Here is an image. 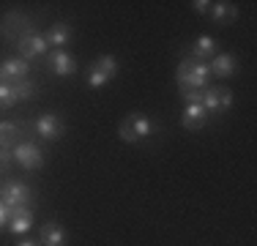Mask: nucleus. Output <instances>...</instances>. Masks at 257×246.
Returning a JSON list of instances; mask_svg holds the SVG:
<instances>
[{
	"label": "nucleus",
	"instance_id": "1",
	"mask_svg": "<svg viewBox=\"0 0 257 246\" xmlns=\"http://www.w3.org/2000/svg\"><path fill=\"white\" fill-rule=\"evenodd\" d=\"M175 79H178L181 93H203L208 88V79H211V71H208V63L194 58H183L178 71H175Z\"/></svg>",
	"mask_w": 257,
	"mask_h": 246
},
{
	"label": "nucleus",
	"instance_id": "2",
	"mask_svg": "<svg viewBox=\"0 0 257 246\" xmlns=\"http://www.w3.org/2000/svg\"><path fill=\"white\" fill-rule=\"evenodd\" d=\"M115 77H118V60H115V55H101V58H96L93 63H90L85 85H88L90 90H99L107 82H112Z\"/></svg>",
	"mask_w": 257,
	"mask_h": 246
},
{
	"label": "nucleus",
	"instance_id": "3",
	"mask_svg": "<svg viewBox=\"0 0 257 246\" xmlns=\"http://www.w3.org/2000/svg\"><path fill=\"white\" fill-rule=\"evenodd\" d=\"M200 104L205 107L208 115H222L232 107V90L224 88V85H213V88L208 85L200 96Z\"/></svg>",
	"mask_w": 257,
	"mask_h": 246
},
{
	"label": "nucleus",
	"instance_id": "4",
	"mask_svg": "<svg viewBox=\"0 0 257 246\" xmlns=\"http://www.w3.org/2000/svg\"><path fill=\"white\" fill-rule=\"evenodd\" d=\"M17 49H20V58L22 60H33L39 58V55H47L50 52V44H47V39L41 33H36V30H28V33H22L20 39H17Z\"/></svg>",
	"mask_w": 257,
	"mask_h": 246
},
{
	"label": "nucleus",
	"instance_id": "5",
	"mask_svg": "<svg viewBox=\"0 0 257 246\" xmlns=\"http://www.w3.org/2000/svg\"><path fill=\"white\" fill-rule=\"evenodd\" d=\"M14 162L22 164V170H41L44 167V153H41V148L36 143H30V140H25V143H17L14 145Z\"/></svg>",
	"mask_w": 257,
	"mask_h": 246
},
{
	"label": "nucleus",
	"instance_id": "6",
	"mask_svg": "<svg viewBox=\"0 0 257 246\" xmlns=\"http://www.w3.org/2000/svg\"><path fill=\"white\" fill-rule=\"evenodd\" d=\"M30 197H33V192H30V186L22 181H9V183L0 186V202H3L6 208L30 205Z\"/></svg>",
	"mask_w": 257,
	"mask_h": 246
},
{
	"label": "nucleus",
	"instance_id": "7",
	"mask_svg": "<svg viewBox=\"0 0 257 246\" xmlns=\"http://www.w3.org/2000/svg\"><path fill=\"white\" fill-rule=\"evenodd\" d=\"M47 66H50V71L55 77H71L77 71V60L69 49H52L47 55Z\"/></svg>",
	"mask_w": 257,
	"mask_h": 246
},
{
	"label": "nucleus",
	"instance_id": "8",
	"mask_svg": "<svg viewBox=\"0 0 257 246\" xmlns=\"http://www.w3.org/2000/svg\"><path fill=\"white\" fill-rule=\"evenodd\" d=\"M33 227V208L30 205H17V208H9V230L14 235H22Z\"/></svg>",
	"mask_w": 257,
	"mask_h": 246
},
{
	"label": "nucleus",
	"instance_id": "9",
	"mask_svg": "<svg viewBox=\"0 0 257 246\" xmlns=\"http://www.w3.org/2000/svg\"><path fill=\"white\" fill-rule=\"evenodd\" d=\"M208 123V112L205 107L200 101H189L186 109H183V118H181V126L186 129V132H200Z\"/></svg>",
	"mask_w": 257,
	"mask_h": 246
},
{
	"label": "nucleus",
	"instance_id": "10",
	"mask_svg": "<svg viewBox=\"0 0 257 246\" xmlns=\"http://www.w3.org/2000/svg\"><path fill=\"white\" fill-rule=\"evenodd\" d=\"M36 132H39V137H44V140H60V134L66 132V123L55 112H44L39 120H36Z\"/></svg>",
	"mask_w": 257,
	"mask_h": 246
},
{
	"label": "nucleus",
	"instance_id": "11",
	"mask_svg": "<svg viewBox=\"0 0 257 246\" xmlns=\"http://www.w3.org/2000/svg\"><path fill=\"white\" fill-rule=\"evenodd\" d=\"M235 69H238V58H235L232 52H216V55L211 58V63H208V71L216 74L219 79L232 77V74H235Z\"/></svg>",
	"mask_w": 257,
	"mask_h": 246
},
{
	"label": "nucleus",
	"instance_id": "12",
	"mask_svg": "<svg viewBox=\"0 0 257 246\" xmlns=\"http://www.w3.org/2000/svg\"><path fill=\"white\" fill-rule=\"evenodd\" d=\"M30 71V63L22 58H6L0 63V82H17V79H25Z\"/></svg>",
	"mask_w": 257,
	"mask_h": 246
},
{
	"label": "nucleus",
	"instance_id": "13",
	"mask_svg": "<svg viewBox=\"0 0 257 246\" xmlns=\"http://www.w3.org/2000/svg\"><path fill=\"white\" fill-rule=\"evenodd\" d=\"M69 241V235H66V230L58 224L55 219L44 221V227H41V246H66Z\"/></svg>",
	"mask_w": 257,
	"mask_h": 246
},
{
	"label": "nucleus",
	"instance_id": "14",
	"mask_svg": "<svg viewBox=\"0 0 257 246\" xmlns=\"http://www.w3.org/2000/svg\"><path fill=\"white\" fill-rule=\"evenodd\" d=\"M47 44L55 47V49H63L66 44L71 41V25L69 22H55L50 30H47Z\"/></svg>",
	"mask_w": 257,
	"mask_h": 246
},
{
	"label": "nucleus",
	"instance_id": "15",
	"mask_svg": "<svg viewBox=\"0 0 257 246\" xmlns=\"http://www.w3.org/2000/svg\"><path fill=\"white\" fill-rule=\"evenodd\" d=\"M219 52V41L213 39V36H200L197 41H194V47H192V55L189 58H194V60H205L208 58H213V55Z\"/></svg>",
	"mask_w": 257,
	"mask_h": 246
},
{
	"label": "nucleus",
	"instance_id": "16",
	"mask_svg": "<svg viewBox=\"0 0 257 246\" xmlns=\"http://www.w3.org/2000/svg\"><path fill=\"white\" fill-rule=\"evenodd\" d=\"M126 120H128V126H132V132H134V137H137V143H143L145 137H151V134H154V129H156L143 112L126 115Z\"/></svg>",
	"mask_w": 257,
	"mask_h": 246
},
{
	"label": "nucleus",
	"instance_id": "17",
	"mask_svg": "<svg viewBox=\"0 0 257 246\" xmlns=\"http://www.w3.org/2000/svg\"><path fill=\"white\" fill-rule=\"evenodd\" d=\"M22 132L17 120H0V148H14L20 143Z\"/></svg>",
	"mask_w": 257,
	"mask_h": 246
},
{
	"label": "nucleus",
	"instance_id": "18",
	"mask_svg": "<svg viewBox=\"0 0 257 246\" xmlns=\"http://www.w3.org/2000/svg\"><path fill=\"white\" fill-rule=\"evenodd\" d=\"M211 20L213 22H232L238 17V9L232 3H227V0H222V3H211Z\"/></svg>",
	"mask_w": 257,
	"mask_h": 246
},
{
	"label": "nucleus",
	"instance_id": "19",
	"mask_svg": "<svg viewBox=\"0 0 257 246\" xmlns=\"http://www.w3.org/2000/svg\"><path fill=\"white\" fill-rule=\"evenodd\" d=\"M14 85V93H17V101H28V98H33L36 96V82L33 79H17V82H11Z\"/></svg>",
	"mask_w": 257,
	"mask_h": 246
},
{
	"label": "nucleus",
	"instance_id": "20",
	"mask_svg": "<svg viewBox=\"0 0 257 246\" xmlns=\"http://www.w3.org/2000/svg\"><path fill=\"white\" fill-rule=\"evenodd\" d=\"M17 104V93L11 82H0V109H11Z\"/></svg>",
	"mask_w": 257,
	"mask_h": 246
},
{
	"label": "nucleus",
	"instance_id": "21",
	"mask_svg": "<svg viewBox=\"0 0 257 246\" xmlns=\"http://www.w3.org/2000/svg\"><path fill=\"white\" fill-rule=\"evenodd\" d=\"M118 137L123 140L126 145H137V137H134V132H132V126H128L126 118L120 120V126H118Z\"/></svg>",
	"mask_w": 257,
	"mask_h": 246
},
{
	"label": "nucleus",
	"instance_id": "22",
	"mask_svg": "<svg viewBox=\"0 0 257 246\" xmlns=\"http://www.w3.org/2000/svg\"><path fill=\"white\" fill-rule=\"evenodd\" d=\"M192 9L197 11V14H208V11H211V0H194Z\"/></svg>",
	"mask_w": 257,
	"mask_h": 246
},
{
	"label": "nucleus",
	"instance_id": "23",
	"mask_svg": "<svg viewBox=\"0 0 257 246\" xmlns=\"http://www.w3.org/2000/svg\"><path fill=\"white\" fill-rule=\"evenodd\" d=\"M14 159V153L9 151V148H0V170H6L9 167V162Z\"/></svg>",
	"mask_w": 257,
	"mask_h": 246
},
{
	"label": "nucleus",
	"instance_id": "24",
	"mask_svg": "<svg viewBox=\"0 0 257 246\" xmlns=\"http://www.w3.org/2000/svg\"><path fill=\"white\" fill-rule=\"evenodd\" d=\"M6 224H9V208H6L3 202H0V230H3Z\"/></svg>",
	"mask_w": 257,
	"mask_h": 246
},
{
	"label": "nucleus",
	"instance_id": "25",
	"mask_svg": "<svg viewBox=\"0 0 257 246\" xmlns=\"http://www.w3.org/2000/svg\"><path fill=\"white\" fill-rule=\"evenodd\" d=\"M17 246H41V243H36V241H20Z\"/></svg>",
	"mask_w": 257,
	"mask_h": 246
}]
</instances>
